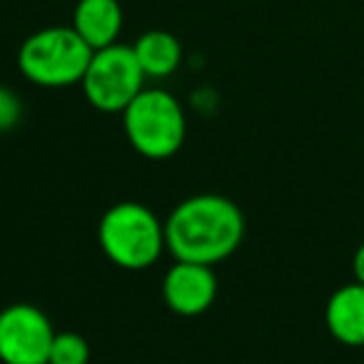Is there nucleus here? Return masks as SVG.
I'll list each match as a JSON object with an SVG mask.
<instances>
[{"instance_id": "9", "label": "nucleus", "mask_w": 364, "mask_h": 364, "mask_svg": "<svg viewBox=\"0 0 364 364\" xmlns=\"http://www.w3.org/2000/svg\"><path fill=\"white\" fill-rule=\"evenodd\" d=\"M122 21V6L117 0H77L70 26L92 50H100L117 43Z\"/></svg>"}, {"instance_id": "3", "label": "nucleus", "mask_w": 364, "mask_h": 364, "mask_svg": "<svg viewBox=\"0 0 364 364\" xmlns=\"http://www.w3.org/2000/svg\"><path fill=\"white\" fill-rule=\"evenodd\" d=\"M92 53L73 26H50L23 41L18 48V68L33 85L68 87L82 80Z\"/></svg>"}, {"instance_id": "12", "label": "nucleus", "mask_w": 364, "mask_h": 364, "mask_svg": "<svg viewBox=\"0 0 364 364\" xmlns=\"http://www.w3.org/2000/svg\"><path fill=\"white\" fill-rule=\"evenodd\" d=\"M23 117V102L16 90L0 85V132H11Z\"/></svg>"}, {"instance_id": "5", "label": "nucleus", "mask_w": 364, "mask_h": 364, "mask_svg": "<svg viewBox=\"0 0 364 364\" xmlns=\"http://www.w3.org/2000/svg\"><path fill=\"white\" fill-rule=\"evenodd\" d=\"M145 80L147 77L137 63L132 46L112 43L92 53L80 85L87 102L95 110L115 115L145 90Z\"/></svg>"}, {"instance_id": "1", "label": "nucleus", "mask_w": 364, "mask_h": 364, "mask_svg": "<svg viewBox=\"0 0 364 364\" xmlns=\"http://www.w3.org/2000/svg\"><path fill=\"white\" fill-rule=\"evenodd\" d=\"M245 237V215L223 195H193L165 220V245L175 259L218 264L228 259Z\"/></svg>"}, {"instance_id": "11", "label": "nucleus", "mask_w": 364, "mask_h": 364, "mask_svg": "<svg viewBox=\"0 0 364 364\" xmlns=\"http://www.w3.org/2000/svg\"><path fill=\"white\" fill-rule=\"evenodd\" d=\"M90 362V344L77 332H55L50 344L48 364H87Z\"/></svg>"}, {"instance_id": "6", "label": "nucleus", "mask_w": 364, "mask_h": 364, "mask_svg": "<svg viewBox=\"0 0 364 364\" xmlns=\"http://www.w3.org/2000/svg\"><path fill=\"white\" fill-rule=\"evenodd\" d=\"M53 339H55V327L36 304H8L0 312V362L3 364H48Z\"/></svg>"}, {"instance_id": "10", "label": "nucleus", "mask_w": 364, "mask_h": 364, "mask_svg": "<svg viewBox=\"0 0 364 364\" xmlns=\"http://www.w3.org/2000/svg\"><path fill=\"white\" fill-rule=\"evenodd\" d=\"M132 50L142 73L150 80H165L177 73L182 63V46L167 31H147L132 43Z\"/></svg>"}, {"instance_id": "8", "label": "nucleus", "mask_w": 364, "mask_h": 364, "mask_svg": "<svg viewBox=\"0 0 364 364\" xmlns=\"http://www.w3.org/2000/svg\"><path fill=\"white\" fill-rule=\"evenodd\" d=\"M324 322L337 342L364 347V284L349 282L334 289L324 307Z\"/></svg>"}, {"instance_id": "4", "label": "nucleus", "mask_w": 364, "mask_h": 364, "mask_svg": "<svg viewBox=\"0 0 364 364\" xmlns=\"http://www.w3.org/2000/svg\"><path fill=\"white\" fill-rule=\"evenodd\" d=\"M120 115L130 145L147 160L172 157L188 135L180 100L162 87H145Z\"/></svg>"}, {"instance_id": "7", "label": "nucleus", "mask_w": 364, "mask_h": 364, "mask_svg": "<svg viewBox=\"0 0 364 364\" xmlns=\"http://www.w3.org/2000/svg\"><path fill=\"white\" fill-rule=\"evenodd\" d=\"M162 297L180 317H198L213 307L218 297V277L210 264L177 259L162 279Z\"/></svg>"}, {"instance_id": "2", "label": "nucleus", "mask_w": 364, "mask_h": 364, "mask_svg": "<svg viewBox=\"0 0 364 364\" xmlns=\"http://www.w3.org/2000/svg\"><path fill=\"white\" fill-rule=\"evenodd\" d=\"M97 242L105 257L117 267L147 269L167 247L165 223L140 203H117L100 218Z\"/></svg>"}, {"instance_id": "13", "label": "nucleus", "mask_w": 364, "mask_h": 364, "mask_svg": "<svg viewBox=\"0 0 364 364\" xmlns=\"http://www.w3.org/2000/svg\"><path fill=\"white\" fill-rule=\"evenodd\" d=\"M352 267H354V277H357V282L364 284V242L359 245L357 252H354Z\"/></svg>"}]
</instances>
